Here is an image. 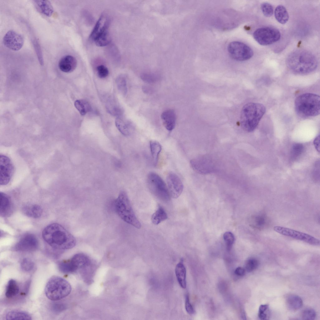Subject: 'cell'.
Returning <instances> with one entry per match:
<instances>
[{"mask_svg": "<svg viewBox=\"0 0 320 320\" xmlns=\"http://www.w3.org/2000/svg\"><path fill=\"white\" fill-rule=\"evenodd\" d=\"M42 237L49 246L56 249H69L76 244L74 236L57 223H52L46 226L42 231Z\"/></svg>", "mask_w": 320, "mask_h": 320, "instance_id": "1", "label": "cell"}, {"mask_svg": "<svg viewBox=\"0 0 320 320\" xmlns=\"http://www.w3.org/2000/svg\"><path fill=\"white\" fill-rule=\"evenodd\" d=\"M286 64L293 72L305 75L310 73L316 69L318 62L312 53L305 50H298L291 52L288 56Z\"/></svg>", "mask_w": 320, "mask_h": 320, "instance_id": "2", "label": "cell"}, {"mask_svg": "<svg viewBox=\"0 0 320 320\" xmlns=\"http://www.w3.org/2000/svg\"><path fill=\"white\" fill-rule=\"evenodd\" d=\"M266 108L261 103L249 102L245 105L241 111V124L245 131L251 132L257 127L265 114Z\"/></svg>", "mask_w": 320, "mask_h": 320, "instance_id": "3", "label": "cell"}, {"mask_svg": "<svg viewBox=\"0 0 320 320\" xmlns=\"http://www.w3.org/2000/svg\"><path fill=\"white\" fill-rule=\"evenodd\" d=\"M320 97L312 93H304L299 96L295 102V111L302 117L318 115L320 113Z\"/></svg>", "mask_w": 320, "mask_h": 320, "instance_id": "4", "label": "cell"}, {"mask_svg": "<svg viewBox=\"0 0 320 320\" xmlns=\"http://www.w3.org/2000/svg\"><path fill=\"white\" fill-rule=\"evenodd\" d=\"M115 211L124 222L135 228L140 229L141 224L137 218L126 193L120 192L114 202Z\"/></svg>", "mask_w": 320, "mask_h": 320, "instance_id": "5", "label": "cell"}, {"mask_svg": "<svg viewBox=\"0 0 320 320\" xmlns=\"http://www.w3.org/2000/svg\"><path fill=\"white\" fill-rule=\"evenodd\" d=\"M71 291L70 283L61 277L54 276L47 282L45 288L46 297L50 300L56 301L68 296Z\"/></svg>", "mask_w": 320, "mask_h": 320, "instance_id": "6", "label": "cell"}, {"mask_svg": "<svg viewBox=\"0 0 320 320\" xmlns=\"http://www.w3.org/2000/svg\"><path fill=\"white\" fill-rule=\"evenodd\" d=\"M147 182L150 190L158 198L164 201L170 200L171 196L168 187L158 174L154 172L149 173Z\"/></svg>", "mask_w": 320, "mask_h": 320, "instance_id": "7", "label": "cell"}, {"mask_svg": "<svg viewBox=\"0 0 320 320\" xmlns=\"http://www.w3.org/2000/svg\"><path fill=\"white\" fill-rule=\"evenodd\" d=\"M253 37L260 44L267 45L278 41L280 38L281 34L276 28L264 27L259 28L255 31Z\"/></svg>", "mask_w": 320, "mask_h": 320, "instance_id": "8", "label": "cell"}, {"mask_svg": "<svg viewBox=\"0 0 320 320\" xmlns=\"http://www.w3.org/2000/svg\"><path fill=\"white\" fill-rule=\"evenodd\" d=\"M228 50L232 58L239 61L248 60L253 55V52L250 47L238 41L230 42L228 46Z\"/></svg>", "mask_w": 320, "mask_h": 320, "instance_id": "9", "label": "cell"}, {"mask_svg": "<svg viewBox=\"0 0 320 320\" xmlns=\"http://www.w3.org/2000/svg\"><path fill=\"white\" fill-rule=\"evenodd\" d=\"M273 229L282 235L304 241L312 245H320V241L318 239L301 232L280 226H274Z\"/></svg>", "mask_w": 320, "mask_h": 320, "instance_id": "10", "label": "cell"}, {"mask_svg": "<svg viewBox=\"0 0 320 320\" xmlns=\"http://www.w3.org/2000/svg\"><path fill=\"white\" fill-rule=\"evenodd\" d=\"M14 170V166L10 159L5 155H1L0 156V185H6L9 182L13 175Z\"/></svg>", "mask_w": 320, "mask_h": 320, "instance_id": "11", "label": "cell"}, {"mask_svg": "<svg viewBox=\"0 0 320 320\" xmlns=\"http://www.w3.org/2000/svg\"><path fill=\"white\" fill-rule=\"evenodd\" d=\"M190 164L193 169L198 173H207L214 170L215 165L212 158L204 156L192 159Z\"/></svg>", "mask_w": 320, "mask_h": 320, "instance_id": "12", "label": "cell"}, {"mask_svg": "<svg viewBox=\"0 0 320 320\" xmlns=\"http://www.w3.org/2000/svg\"><path fill=\"white\" fill-rule=\"evenodd\" d=\"M24 42V38L22 35L12 30L8 31L3 39L5 46L14 51L20 50L22 47Z\"/></svg>", "mask_w": 320, "mask_h": 320, "instance_id": "13", "label": "cell"}, {"mask_svg": "<svg viewBox=\"0 0 320 320\" xmlns=\"http://www.w3.org/2000/svg\"><path fill=\"white\" fill-rule=\"evenodd\" d=\"M38 246V241L35 236L27 234L21 238L16 244L14 249L17 251H33L35 250Z\"/></svg>", "mask_w": 320, "mask_h": 320, "instance_id": "14", "label": "cell"}, {"mask_svg": "<svg viewBox=\"0 0 320 320\" xmlns=\"http://www.w3.org/2000/svg\"><path fill=\"white\" fill-rule=\"evenodd\" d=\"M166 181L171 197L173 198H178L181 194L183 189L181 180L177 174L171 172L167 175Z\"/></svg>", "mask_w": 320, "mask_h": 320, "instance_id": "15", "label": "cell"}, {"mask_svg": "<svg viewBox=\"0 0 320 320\" xmlns=\"http://www.w3.org/2000/svg\"><path fill=\"white\" fill-rule=\"evenodd\" d=\"M68 261L71 273L75 272L79 269L87 267L90 265L91 262L89 258L82 253L75 255Z\"/></svg>", "mask_w": 320, "mask_h": 320, "instance_id": "16", "label": "cell"}, {"mask_svg": "<svg viewBox=\"0 0 320 320\" xmlns=\"http://www.w3.org/2000/svg\"><path fill=\"white\" fill-rule=\"evenodd\" d=\"M109 23V19L108 16L104 14H102L90 35V40L93 41L98 35L108 29Z\"/></svg>", "mask_w": 320, "mask_h": 320, "instance_id": "17", "label": "cell"}, {"mask_svg": "<svg viewBox=\"0 0 320 320\" xmlns=\"http://www.w3.org/2000/svg\"><path fill=\"white\" fill-rule=\"evenodd\" d=\"M77 61L73 56L68 55L62 58L59 60L58 67L63 72L69 73L73 71L77 66Z\"/></svg>", "mask_w": 320, "mask_h": 320, "instance_id": "18", "label": "cell"}, {"mask_svg": "<svg viewBox=\"0 0 320 320\" xmlns=\"http://www.w3.org/2000/svg\"><path fill=\"white\" fill-rule=\"evenodd\" d=\"M0 215L3 217L9 216L13 210L11 200L8 195L3 192H0Z\"/></svg>", "mask_w": 320, "mask_h": 320, "instance_id": "19", "label": "cell"}, {"mask_svg": "<svg viewBox=\"0 0 320 320\" xmlns=\"http://www.w3.org/2000/svg\"><path fill=\"white\" fill-rule=\"evenodd\" d=\"M115 122L116 127L124 135H130L134 130V126L132 122L123 118H117Z\"/></svg>", "mask_w": 320, "mask_h": 320, "instance_id": "20", "label": "cell"}, {"mask_svg": "<svg viewBox=\"0 0 320 320\" xmlns=\"http://www.w3.org/2000/svg\"><path fill=\"white\" fill-rule=\"evenodd\" d=\"M161 118L166 128L169 131L174 128L176 121V115L174 111L169 109L164 111L161 114Z\"/></svg>", "mask_w": 320, "mask_h": 320, "instance_id": "21", "label": "cell"}, {"mask_svg": "<svg viewBox=\"0 0 320 320\" xmlns=\"http://www.w3.org/2000/svg\"><path fill=\"white\" fill-rule=\"evenodd\" d=\"M34 5L40 12L47 17H50L53 12V7L48 0L33 1Z\"/></svg>", "mask_w": 320, "mask_h": 320, "instance_id": "22", "label": "cell"}, {"mask_svg": "<svg viewBox=\"0 0 320 320\" xmlns=\"http://www.w3.org/2000/svg\"><path fill=\"white\" fill-rule=\"evenodd\" d=\"M22 210L25 215L33 218H39L42 212L41 207L36 204L25 205L22 208Z\"/></svg>", "mask_w": 320, "mask_h": 320, "instance_id": "23", "label": "cell"}, {"mask_svg": "<svg viewBox=\"0 0 320 320\" xmlns=\"http://www.w3.org/2000/svg\"><path fill=\"white\" fill-rule=\"evenodd\" d=\"M175 271L177 278L180 285L182 288H185L186 287V271L182 260L177 265Z\"/></svg>", "mask_w": 320, "mask_h": 320, "instance_id": "24", "label": "cell"}, {"mask_svg": "<svg viewBox=\"0 0 320 320\" xmlns=\"http://www.w3.org/2000/svg\"><path fill=\"white\" fill-rule=\"evenodd\" d=\"M7 320H31L32 317L29 314L24 311L13 310L8 312L6 315Z\"/></svg>", "mask_w": 320, "mask_h": 320, "instance_id": "25", "label": "cell"}, {"mask_svg": "<svg viewBox=\"0 0 320 320\" xmlns=\"http://www.w3.org/2000/svg\"><path fill=\"white\" fill-rule=\"evenodd\" d=\"M274 15L277 20L280 23L284 24L289 19V15L286 8L283 6L279 5L276 8Z\"/></svg>", "mask_w": 320, "mask_h": 320, "instance_id": "26", "label": "cell"}, {"mask_svg": "<svg viewBox=\"0 0 320 320\" xmlns=\"http://www.w3.org/2000/svg\"><path fill=\"white\" fill-rule=\"evenodd\" d=\"M287 303L288 308L292 310H297L300 308L303 305V302L299 296L293 294L288 296L287 298Z\"/></svg>", "mask_w": 320, "mask_h": 320, "instance_id": "27", "label": "cell"}, {"mask_svg": "<svg viewBox=\"0 0 320 320\" xmlns=\"http://www.w3.org/2000/svg\"><path fill=\"white\" fill-rule=\"evenodd\" d=\"M168 218L167 213L164 209L160 206L152 215L151 221L153 224L157 225L166 220Z\"/></svg>", "mask_w": 320, "mask_h": 320, "instance_id": "28", "label": "cell"}, {"mask_svg": "<svg viewBox=\"0 0 320 320\" xmlns=\"http://www.w3.org/2000/svg\"><path fill=\"white\" fill-rule=\"evenodd\" d=\"M19 288L17 282L11 279L8 282L6 288L5 296L8 298L17 295L19 292Z\"/></svg>", "mask_w": 320, "mask_h": 320, "instance_id": "29", "label": "cell"}, {"mask_svg": "<svg viewBox=\"0 0 320 320\" xmlns=\"http://www.w3.org/2000/svg\"><path fill=\"white\" fill-rule=\"evenodd\" d=\"M150 147L153 164L156 166L158 162L159 154L162 150V146L158 141L151 140L150 142Z\"/></svg>", "mask_w": 320, "mask_h": 320, "instance_id": "30", "label": "cell"}, {"mask_svg": "<svg viewBox=\"0 0 320 320\" xmlns=\"http://www.w3.org/2000/svg\"><path fill=\"white\" fill-rule=\"evenodd\" d=\"M111 41V38L108 29L99 34L93 41L96 45L99 47L106 46Z\"/></svg>", "mask_w": 320, "mask_h": 320, "instance_id": "31", "label": "cell"}, {"mask_svg": "<svg viewBox=\"0 0 320 320\" xmlns=\"http://www.w3.org/2000/svg\"><path fill=\"white\" fill-rule=\"evenodd\" d=\"M74 106L80 114L83 116L90 111L91 107L89 102L84 99L77 100L74 102Z\"/></svg>", "mask_w": 320, "mask_h": 320, "instance_id": "32", "label": "cell"}, {"mask_svg": "<svg viewBox=\"0 0 320 320\" xmlns=\"http://www.w3.org/2000/svg\"><path fill=\"white\" fill-rule=\"evenodd\" d=\"M304 150V148L302 144L298 143L295 144L292 148L291 157L293 160H295L299 158L302 154Z\"/></svg>", "mask_w": 320, "mask_h": 320, "instance_id": "33", "label": "cell"}, {"mask_svg": "<svg viewBox=\"0 0 320 320\" xmlns=\"http://www.w3.org/2000/svg\"><path fill=\"white\" fill-rule=\"evenodd\" d=\"M226 248L228 251H230L234 243L235 238L233 234L231 232H225L223 236Z\"/></svg>", "mask_w": 320, "mask_h": 320, "instance_id": "34", "label": "cell"}, {"mask_svg": "<svg viewBox=\"0 0 320 320\" xmlns=\"http://www.w3.org/2000/svg\"><path fill=\"white\" fill-rule=\"evenodd\" d=\"M116 84L118 90L122 94H125L127 92V86L125 78L123 76H119L117 79Z\"/></svg>", "mask_w": 320, "mask_h": 320, "instance_id": "35", "label": "cell"}, {"mask_svg": "<svg viewBox=\"0 0 320 320\" xmlns=\"http://www.w3.org/2000/svg\"><path fill=\"white\" fill-rule=\"evenodd\" d=\"M251 225L256 228H262L266 222L265 218L262 215H258L254 217L251 220Z\"/></svg>", "mask_w": 320, "mask_h": 320, "instance_id": "36", "label": "cell"}, {"mask_svg": "<svg viewBox=\"0 0 320 320\" xmlns=\"http://www.w3.org/2000/svg\"><path fill=\"white\" fill-rule=\"evenodd\" d=\"M261 9L263 15L270 17L273 14V10L272 5L268 2H263L261 4Z\"/></svg>", "mask_w": 320, "mask_h": 320, "instance_id": "37", "label": "cell"}, {"mask_svg": "<svg viewBox=\"0 0 320 320\" xmlns=\"http://www.w3.org/2000/svg\"><path fill=\"white\" fill-rule=\"evenodd\" d=\"M33 262L28 258L23 259L21 263L22 269L25 272H28L32 270L34 267Z\"/></svg>", "mask_w": 320, "mask_h": 320, "instance_id": "38", "label": "cell"}, {"mask_svg": "<svg viewBox=\"0 0 320 320\" xmlns=\"http://www.w3.org/2000/svg\"><path fill=\"white\" fill-rule=\"evenodd\" d=\"M269 307L267 304L261 305L259 308L258 316L261 320L268 319V318Z\"/></svg>", "mask_w": 320, "mask_h": 320, "instance_id": "39", "label": "cell"}, {"mask_svg": "<svg viewBox=\"0 0 320 320\" xmlns=\"http://www.w3.org/2000/svg\"><path fill=\"white\" fill-rule=\"evenodd\" d=\"M258 265V262L255 258H250L246 262L245 266L246 271L248 272H251L255 270Z\"/></svg>", "mask_w": 320, "mask_h": 320, "instance_id": "40", "label": "cell"}, {"mask_svg": "<svg viewBox=\"0 0 320 320\" xmlns=\"http://www.w3.org/2000/svg\"><path fill=\"white\" fill-rule=\"evenodd\" d=\"M141 78L144 82L148 83H153L157 82L159 78L156 75L143 73L141 75Z\"/></svg>", "mask_w": 320, "mask_h": 320, "instance_id": "41", "label": "cell"}, {"mask_svg": "<svg viewBox=\"0 0 320 320\" xmlns=\"http://www.w3.org/2000/svg\"><path fill=\"white\" fill-rule=\"evenodd\" d=\"M302 316L303 319L312 320L315 319L316 314L314 310L309 308L305 309L303 311Z\"/></svg>", "mask_w": 320, "mask_h": 320, "instance_id": "42", "label": "cell"}, {"mask_svg": "<svg viewBox=\"0 0 320 320\" xmlns=\"http://www.w3.org/2000/svg\"><path fill=\"white\" fill-rule=\"evenodd\" d=\"M97 71L98 76L100 78H104L108 75V68L103 65H100L97 68Z\"/></svg>", "mask_w": 320, "mask_h": 320, "instance_id": "43", "label": "cell"}, {"mask_svg": "<svg viewBox=\"0 0 320 320\" xmlns=\"http://www.w3.org/2000/svg\"><path fill=\"white\" fill-rule=\"evenodd\" d=\"M185 307L187 312L190 314H192L194 312V308L190 302L189 296L188 294H186L185 299Z\"/></svg>", "mask_w": 320, "mask_h": 320, "instance_id": "44", "label": "cell"}, {"mask_svg": "<svg viewBox=\"0 0 320 320\" xmlns=\"http://www.w3.org/2000/svg\"><path fill=\"white\" fill-rule=\"evenodd\" d=\"M52 310L55 313H60L65 309V306L62 303H55L52 307Z\"/></svg>", "mask_w": 320, "mask_h": 320, "instance_id": "45", "label": "cell"}, {"mask_svg": "<svg viewBox=\"0 0 320 320\" xmlns=\"http://www.w3.org/2000/svg\"><path fill=\"white\" fill-rule=\"evenodd\" d=\"M246 270L245 269L241 267H237L235 271V273L236 275L240 276H243L245 273Z\"/></svg>", "mask_w": 320, "mask_h": 320, "instance_id": "46", "label": "cell"}, {"mask_svg": "<svg viewBox=\"0 0 320 320\" xmlns=\"http://www.w3.org/2000/svg\"><path fill=\"white\" fill-rule=\"evenodd\" d=\"M314 144L317 150L319 151V136H318L314 140Z\"/></svg>", "mask_w": 320, "mask_h": 320, "instance_id": "47", "label": "cell"}, {"mask_svg": "<svg viewBox=\"0 0 320 320\" xmlns=\"http://www.w3.org/2000/svg\"><path fill=\"white\" fill-rule=\"evenodd\" d=\"M142 91L145 93H150L152 91V89L149 87L147 86H144L142 88Z\"/></svg>", "mask_w": 320, "mask_h": 320, "instance_id": "48", "label": "cell"}]
</instances>
